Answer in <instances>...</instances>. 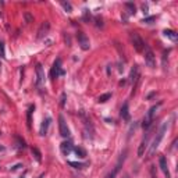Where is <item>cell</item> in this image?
Wrapping results in <instances>:
<instances>
[{
	"label": "cell",
	"instance_id": "obj_1",
	"mask_svg": "<svg viewBox=\"0 0 178 178\" xmlns=\"http://www.w3.org/2000/svg\"><path fill=\"white\" fill-rule=\"evenodd\" d=\"M167 127H168V122H163L162 127H160V130L157 131V135H156V138L153 139V143H152V146H150V150H149V156H152V154L154 153V150L159 148V145H160V142H162L163 136H164V134H166L167 131Z\"/></svg>",
	"mask_w": 178,
	"mask_h": 178
},
{
	"label": "cell",
	"instance_id": "obj_2",
	"mask_svg": "<svg viewBox=\"0 0 178 178\" xmlns=\"http://www.w3.org/2000/svg\"><path fill=\"white\" fill-rule=\"evenodd\" d=\"M163 105V102H159L157 105H154L152 106L149 110H148V113H146L145 118H143V122H142V127L145 128V130H149L150 125H152V122H153V117H154V114H156V111L159 110V107Z\"/></svg>",
	"mask_w": 178,
	"mask_h": 178
},
{
	"label": "cell",
	"instance_id": "obj_3",
	"mask_svg": "<svg viewBox=\"0 0 178 178\" xmlns=\"http://www.w3.org/2000/svg\"><path fill=\"white\" fill-rule=\"evenodd\" d=\"M79 117L81 120L84 121V132H85V138H89V139H92L93 138V125H92V121H90V118L86 116L84 111H79Z\"/></svg>",
	"mask_w": 178,
	"mask_h": 178
},
{
	"label": "cell",
	"instance_id": "obj_4",
	"mask_svg": "<svg viewBox=\"0 0 178 178\" xmlns=\"http://www.w3.org/2000/svg\"><path fill=\"white\" fill-rule=\"evenodd\" d=\"M127 153H128V150L125 149V150H124V152H122V153H121V156L118 157V160H117V164L114 166L113 171H111V173H110V174L107 175V177H106V178H116V177H117V174H118V173H120V170H121L122 164H124V162H125V159H127Z\"/></svg>",
	"mask_w": 178,
	"mask_h": 178
},
{
	"label": "cell",
	"instance_id": "obj_5",
	"mask_svg": "<svg viewBox=\"0 0 178 178\" xmlns=\"http://www.w3.org/2000/svg\"><path fill=\"white\" fill-rule=\"evenodd\" d=\"M145 63L146 65L149 67V68H154L156 67V57H154V53L152 52V49L148 46V44H145Z\"/></svg>",
	"mask_w": 178,
	"mask_h": 178
},
{
	"label": "cell",
	"instance_id": "obj_6",
	"mask_svg": "<svg viewBox=\"0 0 178 178\" xmlns=\"http://www.w3.org/2000/svg\"><path fill=\"white\" fill-rule=\"evenodd\" d=\"M131 42H132L134 47H135V50L139 53L143 52V49H145V42L142 41V38L138 35L136 32H132L131 33Z\"/></svg>",
	"mask_w": 178,
	"mask_h": 178
},
{
	"label": "cell",
	"instance_id": "obj_7",
	"mask_svg": "<svg viewBox=\"0 0 178 178\" xmlns=\"http://www.w3.org/2000/svg\"><path fill=\"white\" fill-rule=\"evenodd\" d=\"M64 70L61 68V59H57L56 61H54V64H53L52 70H50V78L52 79H54V78H57L59 75H64Z\"/></svg>",
	"mask_w": 178,
	"mask_h": 178
},
{
	"label": "cell",
	"instance_id": "obj_8",
	"mask_svg": "<svg viewBox=\"0 0 178 178\" xmlns=\"http://www.w3.org/2000/svg\"><path fill=\"white\" fill-rule=\"evenodd\" d=\"M139 78H141V71H139V67H138V65H134L132 70H131V74H130V79H131L132 86H134L132 95L135 93V88H136L138 82H139Z\"/></svg>",
	"mask_w": 178,
	"mask_h": 178
},
{
	"label": "cell",
	"instance_id": "obj_9",
	"mask_svg": "<svg viewBox=\"0 0 178 178\" xmlns=\"http://www.w3.org/2000/svg\"><path fill=\"white\" fill-rule=\"evenodd\" d=\"M77 39H78V44L81 46L82 50H89L90 47V42H89V38L86 36L84 32H78L77 33Z\"/></svg>",
	"mask_w": 178,
	"mask_h": 178
},
{
	"label": "cell",
	"instance_id": "obj_10",
	"mask_svg": "<svg viewBox=\"0 0 178 178\" xmlns=\"http://www.w3.org/2000/svg\"><path fill=\"white\" fill-rule=\"evenodd\" d=\"M59 131H60V135L63 138L70 136V130H68V127H67V122H65L63 116H59Z\"/></svg>",
	"mask_w": 178,
	"mask_h": 178
},
{
	"label": "cell",
	"instance_id": "obj_11",
	"mask_svg": "<svg viewBox=\"0 0 178 178\" xmlns=\"http://www.w3.org/2000/svg\"><path fill=\"white\" fill-rule=\"evenodd\" d=\"M150 131L148 130V132L145 134V136H143V139H142L141 145H139V148H138V156H143V153H145L146 148H148V143H149V139H150Z\"/></svg>",
	"mask_w": 178,
	"mask_h": 178
},
{
	"label": "cell",
	"instance_id": "obj_12",
	"mask_svg": "<svg viewBox=\"0 0 178 178\" xmlns=\"http://www.w3.org/2000/svg\"><path fill=\"white\" fill-rule=\"evenodd\" d=\"M49 29H50V22L49 21H44V22H42L41 25V28L38 29V39L41 41V39H43V38L47 36V33H49Z\"/></svg>",
	"mask_w": 178,
	"mask_h": 178
},
{
	"label": "cell",
	"instance_id": "obj_13",
	"mask_svg": "<svg viewBox=\"0 0 178 178\" xmlns=\"http://www.w3.org/2000/svg\"><path fill=\"white\" fill-rule=\"evenodd\" d=\"M44 82V73L42 68V64H36V86L41 88Z\"/></svg>",
	"mask_w": 178,
	"mask_h": 178
},
{
	"label": "cell",
	"instance_id": "obj_14",
	"mask_svg": "<svg viewBox=\"0 0 178 178\" xmlns=\"http://www.w3.org/2000/svg\"><path fill=\"white\" fill-rule=\"evenodd\" d=\"M159 164H160V168H162V171L164 173L166 178H171L170 177V171H168V166H167L166 156H160V157H159Z\"/></svg>",
	"mask_w": 178,
	"mask_h": 178
},
{
	"label": "cell",
	"instance_id": "obj_15",
	"mask_svg": "<svg viewBox=\"0 0 178 178\" xmlns=\"http://www.w3.org/2000/svg\"><path fill=\"white\" fill-rule=\"evenodd\" d=\"M60 149H61V153L64 154V156H68V154L73 152L74 146H73V143H71V142L65 141V142H63V143L60 145Z\"/></svg>",
	"mask_w": 178,
	"mask_h": 178
},
{
	"label": "cell",
	"instance_id": "obj_16",
	"mask_svg": "<svg viewBox=\"0 0 178 178\" xmlns=\"http://www.w3.org/2000/svg\"><path fill=\"white\" fill-rule=\"evenodd\" d=\"M121 117H122V120H125V121H130L131 120V116H130V109H128V103H124L122 105V107H121Z\"/></svg>",
	"mask_w": 178,
	"mask_h": 178
},
{
	"label": "cell",
	"instance_id": "obj_17",
	"mask_svg": "<svg viewBox=\"0 0 178 178\" xmlns=\"http://www.w3.org/2000/svg\"><path fill=\"white\" fill-rule=\"evenodd\" d=\"M50 117H46L43 120V122H42V125H41V130H39V134H41L42 136H44L46 134H47V128H49V124H50Z\"/></svg>",
	"mask_w": 178,
	"mask_h": 178
},
{
	"label": "cell",
	"instance_id": "obj_18",
	"mask_svg": "<svg viewBox=\"0 0 178 178\" xmlns=\"http://www.w3.org/2000/svg\"><path fill=\"white\" fill-rule=\"evenodd\" d=\"M163 33H164V36L170 38L173 42H175V41L178 39L177 32H175V31H173V29H164V31H163Z\"/></svg>",
	"mask_w": 178,
	"mask_h": 178
},
{
	"label": "cell",
	"instance_id": "obj_19",
	"mask_svg": "<svg viewBox=\"0 0 178 178\" xmlns=\"http://www.w3.org/2000/svg\"><path fill=\"white\" fill-rule=\"evenodd\" d=\"M73 150L75 152V154H77L78 157H81V159L86 157V150L84 149V148H81V146H77V148H74Z\"/></svg>",
	"mask_w": 178,
	"mask_h": 178
},
{
	"label": "cell",
	"instance_id": "obj_20",
	"mask_svg": "<svg viewBox=\"0 0 178 178\" xmlns=\"http://www.w3.org/2000/svg\"><path fill=\"white\" fill-rule=\"evenodd\" d=\"M35 110V106L31 105L28 109V114H27V121H28V128L31 130V124H32V111Z\"/></svg>",
	"mask_w": 178,
	"mask_h": 178
},
{
	"label": "cell",
	"instance_id": "obj_21",
	"mask_svg": "<svg viewBox=\"0 0 178 178\" xmlns=\"http://www.w3.org/2000/svg\"><path fill=\"white\" fill-rule=\"evenodd\" d=\"M31 152H32V154L35 156L36 162L41 163L42 162V154H41V152H39V149H38V148H32V149H31Z\"/></svg>",
	"mask_w": 178,
	"mask_h": 178
},
{
	"label": "cell",
	"instance_id": "obj_22",
	"mask_svg": "<svg viewBox=\"0 0 178 178\" xmlns=\"http://www.w3.org/2000/svg\"><path fill=\"white\" fill-rule=\"evenodd\" d=\"M68 164L71 167H74V168H77V170H82L86 166V163H78V162H68Z\"/></svg>",
	"mask_w": 178,
	"mask_h": 178
},
{
	"label": "cell",
	"instance_id": "obj_23",
	"mask_svg": "<svg viewBox=\"0 0 178 178\" xmlns=\"http://www.w3.org/2000/svg\"><path fill=\"white\" fill-rule=\"evenodd\" d=\"M110 97H111V93H105V95H100V96H99V102H100V103H105V102L109 100Z\"/></svg>",
	"mask_w": 178,
	"mask_h": 178
},
{
	"label": "cell",
	"instance_id": "obj_24",
	"mask_svg": "<svg viewBox=\"0 0 178 178\" xmlns=\"http://www.w3.org/2000/svg\"><path fill=\"white\" fill-rule=\"evenodd\" d=\"M61 6H63V8H64L67 13H71V11H73V7H71V4H70L68 1H61Z\"/></svg>",
	"mask_w": 178,
	"mask_h": 178
},
{
	"label": "cell",
	"instance_id": "obj_25",
	"mask_svg": "<svg viewBox=\"0 0 178 178\" xmlns=\"http://www.w3.org/2000/svg\"><path fill=\"white\" fill-rule=\"evenodd\" d=\"M153 21H156V17L152 16V17H146V18H143L142 22H143V24H152Z\"/></svg>",
	"mask_w": 178,
	"mask_h": 178
},
{
	"label": "cell",
	"instance_id": "obj_26",
	"mask_svg": "<svg viewBox=\"0 0 178 178\" xmlns=\"http://www.w3.org/2000/svg\"><path fill=\"white\" fill-rule=\"evenodd\" d=\"M0 59H6V50H4V43L0 41Z\"/></svg>",
	"mask_w": 178,
	"mask_h": 178
},
{
	"label": "cell",
	"instance_id": "obj_27",
	"mask_svg": "<svg viewBox=\"0 0 178 178\" xmlns=\"http://www.w3.org/2000/svg\"><path fill=\"white\" fill-rule=\"evenodd\" d=\"M125 7L127 8H130V14H135V6H134L132 3H125Z\"/></svg>",
	"mask_w": 178,
	"mask_h": 178
},
{
	"label": "cell",
	"instance_id": "obj_28",
	"mask_svg": "<svg viewBox=\"0 0 178 178\" xmlns=\"http://www.w3.org/2000/svg\"><path fill=\"white\" fill-rule=\"evenodd\" d=\"M16 141L20 143V145H18V148H22V149H24L25 146H27V145H25V141H24V139H21L20 136H16Z\"/></svg>",
	"mask_w": 178,
	"mask_h": 178
},
{
	"label": "cell",
	"instance_id": "obj_29",
	"mask_svg": "<svg viewBox=\"0 0 178 178\" xmlns=\"http://www.w3.org/2000/svg\"><path fill=\"white\" fill-rule=\"evenodd\" d=\"M25 20H27V22H32L33 21V17L29 14V13H25Z\"/></svg>",
	"mask_w": 178,
	"mask_h": 178
},
{
	"label": "cell",
	"instance_id": "obj_30",
	"mask_svg": "<svg viewBox=\"0 0 178 178\" xmlns=\"http://www.w3.org/2000/svg\"><path fill=\"white\" fill-rule=\"evenodd\" d=\"M60 105H61V107H64V106H65V93H63V95H61V102H60Z\"/></svg>",
	"mask_w": 178,
	"mask_h": 178
},
{
	"label": "cell",
	"instance_id": "obj_31",
	"mask_svg": "<svg viewBox=\"0 0 178 178\" xmlns=\"http://www.w3.org/2000/svg\"><path fill=\"white\" fill-rule=\"evenodd\" d=\"M20 167H22V164H16V166H14V167H13V168H11V171H16V170H18Z\"/></svg>",
	"mask_w": 178,
	"mask_h": 178
},
{
	"label": "cell",
	"instance_id": "obj_32",
	"mask_svg": "<svg viewBox=\"0 0 178 178\" xmlns=\"http://www.w3.org/2000/svg\"><path fill=\"white\" fill-rule=\"evenodd\" d=\"M142 10H143L145 14H148V6H146V4H142Z\"/></svg>",
	"mask_w": 178,
	"mask_h": 178
},
{
	"label": "cell",
	"instance_id": "obj_33",
	"mask_svg": "<svg viewBox=\"0 0 178 178\" xmlns=\"http://www.w3.org/2000/svg\"><path fill=\"white\" fill-rule=\"evenodd\" d=\"M152 177H153V178H157V175L154 174V168H153V167H152Z\"/></svg>",
	"mask_w": 178,
	"mask_h": 178
},
{
	"label": "cell",
	"instance_id": "obj_34",
	"mask_svg": "<svg viewBox=\"0 0 178 178\" xmlns=\"http://www.w3.org/2000/svg\"><path fill=\"white\" fill-rule=\"evenodd\" d=\"M154 93H156V92H152V93H149V95H148V99H150V97H152V96H154Z\"/></svg>",
	"mask_w": 178,
	"mask_h": 178
},
{
	"label": "cell",
	"instance_id": "obj_35",
	"mask_svg": "<svg viewBox=\"0 0 178 178\" xmlns=\"http://www.w3.org/2000/svg\"><path fill=\"white\" fill-rule=\"evenodd\" d=\"M4 150V146H0V152H3Z\"/></svg>",
	"mask_w": 178,
	"mask_h": 178
},
{
	"label": "cell",
	"instance_id": "obj_36",
	"mask_svg": "<svg viewBox=\"0 0 178 178\" xmlns=\"http://www.w3.org/2000/svg\"><path fill=\"white\" fill-rule=\"evenodd\" d=\"M122 178H130V177H128V175H124V177H122Z\"/></svg>",
	"mask_w": 178,
	"mask_h": 178
},
{
	"label": "cell",
	"instance_id": "obj_37",
	"mask_svg": "<svg viewBox=\"0 0 178 178\" xmlns=\"http://www.w3.org/2000/svg\"><path fill=\"white\" fill-rule=\"evenodd\" d=\"M18 178H24V177H18Z\"/></svg>",
	"mask_w": 178,
	"mask_h": 178
}]
</instances>
